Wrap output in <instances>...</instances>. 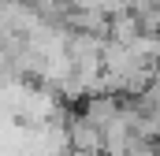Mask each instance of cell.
<instances>
[{
  "instance_id": "obj_2",
  "label": "cell",
  "mask_w": 160,
  "mask_h": 156,
  "mask_svg": "<svg viewBox=\"0 0 160 156\" xmlns=\"http://www.w3.org/2000/svg\"><path fill=\"white\" fill-rule=\"evenodd\" d=\"M142 34H145V26H142L138 11H116V15H112V34H108V37L123 41V45H134Z\"/></svg>"
},
{
  "instance_id": "obj_1",
  "label": "cell",
  "mask_w": 160,
  "mask_h": 156,
  "mask_svg": "<svg viewBox=\"0 0 160 156\" xmlns=\"http://www.w3.org/2000/svg\"><path fill=\"white\" fill-rule=\"evenodd\" d=\"M67 26H71V30H86V34L108 37V34H112V11H104V7H75V4H71Z\"/></svg>"
}]
</instances>
